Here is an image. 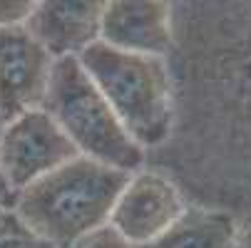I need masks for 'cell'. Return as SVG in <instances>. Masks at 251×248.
I'll use <instances>...</instances> for the list:
<instances>
[{"label":"cell","instance_id":"cell-1","mask_svg":"<svg viewBox=\"0 0 251 248\" xmlns=\"http://www.w3.org/2000/svg\"><path fill=\"white\" fill-rule=\"evenodd\" d=\"M127 171L77 157L15 194L18 216L55 248H70L110 224L112 206L129 181Z\"/></svg>","mask_w":251,"mask_h":248},{"label":"cell","instance_id":"cell-2","mask_svg":"<svg viewBox=\"0 0 251 248\" xmlns=\"http://www.w3.org/2000/svg\"><path fill=\"white\" fill-rule=\"evenodd\" d=\"M77 60L137 147L164 144L174 124V90L162 57L122 52L97 40Z\"/></svg>","mask_w":251,"mask_h":248},{"label":"cell","instance_id":"cell-3","mask_svg":"<svg viewBox=\"0 0 251 248\" xmlns=\"http://www.w3.org/2000/svg\"><path fill=\"white\" fill-rule=\"evenodd\" d=\"M40 110L65 132L80 157L127 174L145 164V149L125 132L77 57L55 60Z\"/></svg>","mask_w":251,"mask_h":248},{"label":"cell","instance_id":"cell-4","mask_svg":"<svg viewBox=\"0 0 251 248\" xmlns=\"http://www.w3.org/2000/svg\"><path fill=\"white\" fill-rule=\"evenodd\" d=\"M77 157L73 141L43 110H30L0 129V169L13 194Z\"/></svg>","mask_w":251,"mask_h":248},{"label":"cell","instance_id":"cell-5","mask_svg":"<svg viewBox=\"0 0 251 248\" xmlns=\"http://www.w3.org/2000/svg\"><path fill=\"white\" fill-rule=\"evenodd\" d=\"M187 211L176 184L157 171H137L120 191L110 224L125 241L137 248L157 241Z\"/></svg>","mask_w":251,"mask_h":248},{"label":"cell","instance_id":"cell-6","mask_svg":"<svg viewBox=\"0 0 251 248\" xmlns=\"http://www.w3.org/2000/svg\"><path fill=\"white\" fill-rule=\"evenodd\" d=\"M55 60L23 27L0 30V119L10 122L40 110Z\"/></svg>","mask_w":251,"mask_h":248},{"label":"cell","instance_id":"cell-7","mask_svg":"<svg viewBox=\"0 0 251 248\" xmlns=\"http://www.w3.org/2000/svg\"><path fill=\"white\" fill-rule=\"evenodd\" d=\"M100 43L122 52L162 57L174 43L172 5L162 0H112L104 3Z\"/></svg>","mask_w":251,"mask_h":248},{"label":"cell","instance_id":"cell-8","mask_svg":"<svg viewBox=\"0 0 251 248\" xmlns=\"http://www.w3.org/2000/svg\"><path fill=\"white\" fill-rule=\"evenodd\" d=\"M104 3L97 0H43L35 3L25 30L52 60L80 57L100 40Z\"/></svg>","mask_w":251,"mask_h":248},{"label":"cell","instance_id":"cell-9","mask_svg":"<svg viewBox=\"0 0 251 248\" xmlns=\"http://www.w3.org/2000/svg\"><path fill=\"white\" fill-rule=\"evenodd\" d=\"M239 228L226 211L187 206L179 221L145 248H236Z\"/></svg>","mask_w":251,"mask_h":248},{"label":"cell","instance_id":"cell-10","mask_svg":"<svg viewBox=\"0 0 251 248\" xmlns=\"http://www.w3.org/2000/svg\"><path fill=\"white\" fill-rule=\"evenodd\" d=\"M0 248H55L43 241L20 216L15 208H0Z\"/></svg>","mask_w":251,"mask_h":248},{"label":"cell","instance_id":"cell-11","mask_svg":"<svg viewBox=\"0 0 251 248\" xmlns=\"http://www.w3.org/2000/svg\"><path fill=\"white\" fill-rule=\"evenodd\" d=\"M70 248H137V246L125 241L112 226H102V228L87 233L85 238H80L77 243H73Z\"/></svg>","mask_w":251,"mask_h":248},{"label":"cell","instance_id":"cell-12","mask_svg":"<svg viewBox=\"0 0 251 248\" xmlns=\"http://www.w3.org/2000/svg\"><path fill=\"white\" fill-rule=\"evenodd\" d=\"M32 0H0V30L3 27H23L32 15Z\"/></svg>","mask_w":251,"mask_h":248},{"label":"cell","instance_id":"cell-13","mask_svg":"<svg viewBox=\"0 0 251 248\" xmlns=\"http://www.w3.org/2000/svg\"><path fill=\"white\" fill-rule=\"evenodd\" d=\"M0 129H3V119H0ZM13 203H15V194L5 181L3 169H0V208H13Z\"/></svg>","mask_w":251,"mask_h":248},{"label":"cell","instance_id":"cell-14","mask_svg":"<svg viewBox=\"0 0 251 248\" xmlns=\"http://www.w3.org/2000/svg\"><path fill=\"white\" fill-rule=\"evenodd\" d=\"M236 248H251V224H246L244 228H239Z\"/></svg>","mask_w":251,"mask_h":248}]
</instances>
